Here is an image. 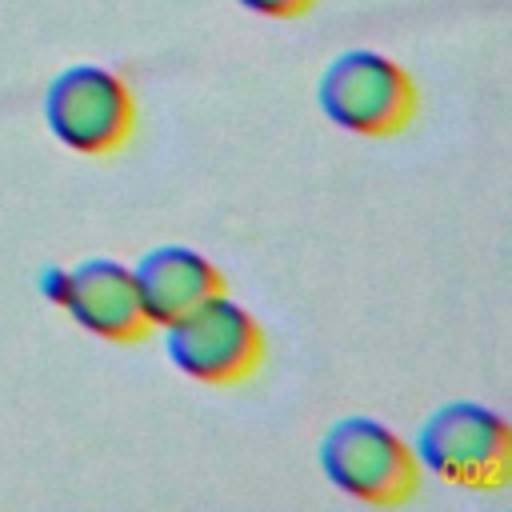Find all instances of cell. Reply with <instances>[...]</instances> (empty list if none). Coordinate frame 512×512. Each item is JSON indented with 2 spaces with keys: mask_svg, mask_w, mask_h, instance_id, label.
<instances>
[{
  "mask_svg": "<svg viewBox=\"0 0 512 512\" xmlns=\"http://www.w3.org/2000/svg\"><path fill=\"white\" fill-rule=\"evenodd\" d=\"M320 112L352 136L384 140L400 136L420 112V88L404 64L376 48L336 52L316 80Z\"/></svg>",
  "mask_w": 512,
  "mask_h": 512,
  "instance_id": "1",
  "label": "cell"
},
{
  "mask_svg": "<svg viewBox=\"0 0 512 512\" xmlns=\"http://www.w3.org/2000/svg\"><path fill=\"white\" fill-rule=\"evenodd\" d=\"M324 480L348 500L372 508H400L420 492V460L412 444L376 416H340L324 428L316 448Z\"/></svg>",
  "mask_w": 512,
  "mask_h": 512,
  "instance_id": "2",
  "label": "cell"
},
{
  "mask_svg": "<svg viewBox=\"0 0 512 512\" xmlns=\"http://www.w3.org/2000/svg\"><path fill=\"white\" fill-rule=\"evenodd\" d=\"M412 452L424 472L472 492H492L512 476V428L480 400L436 404L420 420Z\"/></svg>",
  "mask_w": 512,
  "mask_h": 512,
  "instance_id": "3",
  "label": "cell"
},
{
  "mask_svg": "<svg viewBox=\"0 0 512 512\" xmlns=\"http://www.w3.org/2000/svg\"><path fill=\"white\" fill-rule=\"evenodd\" d=\"M164 352L188 380L208 388H236L260 372L268 336L244 304L220 292L164 324Z\"/></svg>",
  "mask_w": 512,
  "mask_h": 512,
  "instance_id": "4",
  "label": "cell"
},
{
  "mask_svg": "<svg viewBox=\"0 0 512 512\" xmlns=\"http://www.w3.org/2000/svg\"><path fill=\"white\" fill-rule=\"evenodd\" d=\"M44 124L76 156H112L136 132V96L104 64H68L44 88Z\"/></svg>",
  "mask_w": 512,
  "mask_h": 512,
  "instance_id": "5",
  "label": "cell"
},
{
  "mask_svg": "<svg viewBox=\"0 0 512 512\" xmlns=\"http://www.w3.org/2000/svg\"><path fill=\"white\" fill-rule=\"evenodd\" d=\"M56 308L108 344H140L152 332L132 268L112 256H88L64 268V292Z\"/></svg>",
  "mask_w": 512,
  "mask_h": 512,
  "instance_id": "6",
  "label": "cell"
},
{
  "mask_svg": "<svg viewBox=\"0 0 512 512\" xmlns=\"http://www.w3.org/2000/svg\"><path fill=\"white\" fill-rule=\"evenodd\" d=\"M136 288H140V300H144V312L152 320V328H164L168 320L192 312L196 304L228 292V280L224 272L196 248L188 244H160V248H148L136 268Z\"/></svg>",
  "mask_w": 512,
  "mask_h": 512,
  "instance_id": "7",
  "label": "cell"
},
{
  "mask_svg": "<svg viewBox=\"0 0 512 512\" xmlns=\"http://www.w3.org/2000/svg\"><path fill=\"white\" fill-rule=\"evenodd\" d=\"M244 12H256V16H268V20H296L304 12L316 8V0H236Z\"/></svg>",
  "mask_w": 512,
  "mask_h": 512,
  "instance_id": "8",
  "label": "cell"
}]
</instances>
